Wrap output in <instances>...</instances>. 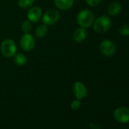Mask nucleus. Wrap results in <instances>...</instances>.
Returning <instances> with one entry per match:
<instances>
[{"mask_svg":"<svg viewBox=\"0 0 129 129\" xmlns=\"http://www.w3.org/2000/svg\"><path fill=\"white\" fill-rule=\"evenodd\" d=\"M78 24L83 28L90 27L94 21V15L89 9L81 10L77 16Z\"/></svg>","mask_w":129,"mask_h":129,"instance_id":"nucleus-1","label":"nucleus"},{"mask_svg":"<svg viewBox=\"0 0 129 129\" xmlns=\"http://www.w3.org/2000/svg\"><path fill=\"white\" fill-rule=\"evenodd\" d=\"M111 19L106 15H102L93 21V29L98 34H104L111 27Z\"/></svg>","mask_w":129,"mask_h":129,"instance_id":"nucleus-2","label":"nucleus"},{"mask_svg":"<svg viewBox=\"0 0 129 129\" xmlns=\"http://www.w3.org/2000/svg\"><path fill=\"white\" fill-rule=\"evenodd\" d=\"M1 52L6 58H12L14 57V55L16 53L17 51V46L12 40H4L1 44Z\"/></svg>","mask_w":129,"mask_h":129,"instance_id":"nucleus-3","label":"nucleus"},{"mask_svg":"<svg viewBox=\"0 0 129 129\" xmlns=\"http://www.w3.org/2000/svg\"><path fill=\"white\" fill-rule=\"evenodd\" d=\"M59 18H60L59 12L57 10L52 9L47 10L44 13L43 16H42V21L45 25L51 26L57 23L58 21L59 20Z\"/></svg>","mask_w":129,"mask_h":129,"instance_id":"nucleus-4","label":"nucleus"},{"mask_svg":"<svg viewBox=\"0 0 129 129\" xmlns=\"http://www.w3.org/2000/svg\"><path fill=\"white\" fill-rule=\"evenodd\" d=\"M20 45L24 51L30 52L35 46V39L30 34H24L21 38Z\"/></svg>","mask_w":129,"mask_h":129,"instance_id":"nucleus-5","label":"nucleus"},{"mask_svg":"<svg viewBox=\"0 0 129 129\" xmlns=\"http://www.w3.org/2000/svg\"><path fill=\"white\" fill-rule=\"evenodd\" d=\"M100 50L103 55L110 57L115 54L116 51V47H115V43L112 41L106 40L100 43Z\"/></svg>","mask_w":129,"mask_h":129,"instance_id":"nucleus-6","label":"nucleus"},{"mask_svg":"<svg viewBox=\"0 0 129 129\" xmlns=\"http://www.w3.org/2000/svg\"><path fill=\"white\" fill-rule=\"evenodd\" d=\"M115 119L120 123H127L129 121V109L126 107H118L113 113Z\"/></svg>","mask_w":129,"mask_h":129,"instance_id":"nucleus-7","label":"nucleus"},{"mask_svg":"<svg viewBox=\"0 0 129 129\" xmlns=\"http://www.w3.org/2000/svg\"><path fill=\"white\" fill-rule=\"evenodd\" d=\"M42 16H43L42 10L40 8H39L37 6L30 7L27 14V19L30 22H33V23L38 22L42 18Z\"/></svg>","mask_w":129,"mask_h":129,"instance_id":"nucleus-8","label":"nucleus"},{"mask_svg":"<svg viewBox=\"0 0 129 129\" xmlns=\"http://www.w3.org/2000/svg\"><path fill=\"white\" fill-rule=\"evenodd\" d=\"M73 91L76 96V98L79 100L85 98L87 96V90L85 87V85L79 81H77L75 83L73 86Z\"/></svg>","mask_w":129,"mask_h":129,"instance_id":"nucleus-9","label":"nucleus"},{"mask_svg":"<svg viewBox=\"0 0 129 129\" xmlns=\"http://www.w3.org/2000/svg\"><path fill=\"white\" fill-rule=\"evenodd\" d=\"M54 4L58 9L66 11L72 9L74 5V0H54Z\"/></svg>","mask_w":129,"mask_h":129,"instance_id":"nucleus-10","label":"nucleus"},{"mask_svg":"<svg viewBox=\"0 0 129 129\" xmlns=\"http://www.w3.org/2000/svg\"><path fill=\"white\" fill-rule=\"evenodd\" d=\"M87 37V31L85 28L80 27L76 29L73 34V39L77 43H82Z\"/></svg>","mask_w":129,"mask_h":129,"instance_id":"nucleus-11","label":"nucleus"},{"mask_svg":"<svg viewBox=\"0 0 129 129\" xmlns=\"http://www.w3.org/2000/svg\"><path fill=\"white\" fill-rule=\"evenodd\" d=\"M107 11H108L109 15H110L112 16L117 15L121 11V6L120 3H118L117 2H113L109 4Z\"/></svg>","mask_w":129,"mask_h":129,"instance_id":"nucleus-12","label":"nucleus"},{"mask_svg":"<svg viewBox=\"0 0 129 129\" xmlns=\"http://www.w3.org/2000/svg\"><path fill=\"white\" fill-rule=\"evenodd\" d=\"M27 57L23 53H15L14 55V61L18 66H23L27 63Z\"/></svg>","mask_w":129,"mask_h":129,"instance_id":"nucleus-13","label":"nucleus"},{"mask_svg":"<svg viewBox=\"0 0 129 129\" xmlns=\"http://www.w3.org/2000/svg\"><path fill=\"white\" fill-rule=\"evenodd\" d=\"M47 31H48V28H47L46 25H45L44 24H40L37 27V29L35 30V35H36L37 37L42 38V37H44L46 35Z\"/></svg>","mask_w":129,"mask_h":129,"instance_id":"nucleus-14","label":"nucleus"},{"mask_svg":"<svg viewBox=\"0 0 129 129\" xmlns=\"http://www.w3.org/2000/svg\"><path fill=\"white\" fill-rule=\"evenodd\" d=\"M34 0H19L18 6L23 9H27L32 7Z\"/></svg>","mask_w":129,"mask_h":129,"instance_id":"nucleus-15","label":"nucleus"},{"mask_svg":"<svg viewBox=\"0 0 129 129\" xmlns=\"http://www.w3.org/2000/svg\"><path fill=\"white\" fill-rule=\"evenodd\" d=\"M32 28H33L32 24L29 20L24 21L21 24V30L24 34H30L32 30Z\"/></svg>","mask_w":129,"mask_h":129,"instance_id":"nucleus-16","label":"nucleus"},{"mask_svg":"<svg viewBox=\"0 0 129 129\" xmlns=\"http://www.w3.org/2000/svg\"><path fill=\"white\" fill-rule=\"evenodd\" d=\"M119 33L121 36H129V24H122L119 28Z\"/></svg>","mask_w":129,"mask_h":129,"instance_id":"nucleus-17","label":"nucleus"},{"mask_svg":"<svg viewBox=\"0 0 129 129\" xmlns=\"http://www.w3.org/2000/svg\"><path fill=\"white\" fill-rule=\"evenodd\" d=\"M81 106V103L79 101V100H74L72 103H71V108L73 110H78Z\"/></svg>","mask_w":129,"mask_h":129,"instance_id":"nucleus-18","label":"nucleus"},{"mask_svg":"<svg viewBox=\"0 0 129 129\" xmlns=\"http://www.w3.org/2000/svg\"><path fill=\"white\" fill-rule=\"evenodd\" d=\"M101 2V0H86V3L92 7L98 6Z\"/></svg>","mask_w":129,"mask_h":129,"instance_id":"nucleus-19","label":"nucleus"},{"mask_svg":"<svg viewBox=\"0 0 129 129\" xmlns=\"http://www.w3.org/2000/svg\"><path fill=\"white\" fill-rule=\"evenodd\" d=\"M90 127L91 129H100V125L98 124H96V123H91Z\"/></svg>","mask_w":129,"mask_h":129,"instance_id":"nucleus-20","label":"nucleus"}]
</instances>
